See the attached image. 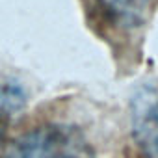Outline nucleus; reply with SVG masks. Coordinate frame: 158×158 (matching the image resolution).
Returning <instances> with one entry per match:
<instances>
[{
	"label": "nucleus",
	"instance_id": "3",
	"mask_svg": "<svg viewBox=\"0 0 158 158\" xmlns=\"http://www.w3.org/2000/svg\"><path fill=\"white\" fill-rule=\"evenodd\" d=\"M26 91L15 80H0V158L6 154L8 130L17 119V115L24 110Z\"/></svg>",
	"mask_w": 158,
	"mask_h": 158
},
{
	"label": "nucleus",
	"instance_id": "1",
	"mask_svg": "<svg viewBox=\"0 0 158 158\" xmlns=\"http://www.w3.org/2000/svg\"><path fill=\"white\" fill-rule=\"evenodd\" d=\"M4 158H93V151L76 127L47 123L13 141Z\"/></svg>",
	"mask_w": 158,
	"mask_h": 158
},
{
	"label": "nucleus",
	"instance_id": "2",
	"mask_svg": "<svg viewBox=\"0 0 158 158\" xmlns=\"http://www.w3.org/2000/svg\"><path fill=\"white\" fill-rule=\"evenodd\" d=\"M132 138L145 158H158V80L143 84L130 101Z\"/></svg>",
	"mask_w": 158,
	"mask_h": 158
},
{
	"label": "nucleus",
	"instance_id": "4",
	"mask_svg": "<svg viewBox=\"0 0 158 158\" xmlns=\"http://www.w3.org/2000/svg\"><path fill=\"white\" fill-rule=\"evenodd\" d=\"M102 11L119 26H139L152 8L154 0H97Z\"/></svg>",
	"mask_w": 158,
	"mask_h": 158
}]
</instances>
